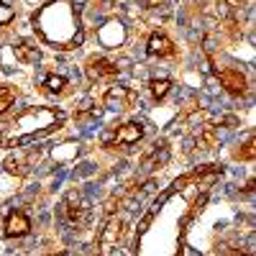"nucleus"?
Segmentation results:
<instances>
[{
    "label": "nucleus",
    "mask_w": 256,
    "mask_h": 256,
    "mask_svg": "<svg viewBox=\"0 0 256 256\" xmlns=\"http://www.w3.org/2000/svg\"><path fill=\"white\" fill-rule=\"evenodd\" d=\"M31 26L46 46L59 52L77 49L84 38L80 8L74 0H49L31 16Z\"/></svg>",
    "instance_id": "obj_1"
},
{
    "label": "nucleus",
    "mask_w": 256,
    "mask_h": 256,
    "mask_svg": "<svg viewBox=\"0 0 256 256\" xmlns=\"http://www.w3.org/2000/svg\"><path fill=\"white\" fill-rule=\"evenodd\" d=\"M64 120V113L59 108H49V105H31V108L20 110L8 128L3 131V146L6 148H24L26 144L52 134L54 128H59Z\"/></svg>",
    "instance_id": "obj_2"
},
{
    "label": "nucleus",
    "mask_w": 256,
    "mask_h": 256,
    "mask_svg": "<svg viewBox=\"0 0 256 256\" xmlns=\"http://www.w3.org/2000/svg\"><path fill=\"white\" fill-rule=\"evenodd\" d=\"M144 138V126L141 123H120L113 126L108 134L102 136V146L105 148H123V146H134Z\"/></svg>",
    "instance_id": "obj_3"
},
{
    "label": "nucleus",
    "mask_w": 256,
    "mask_h": 256,
    "mask_svg": "<svg viewBox=\"0 0 256 256\" xmlns=\"http://www.w3.org/2000/svg\"><path fill=\"white\" fill-rule=\"evenodd\" d=\"M123 236H126V223H123L118 216H110V220L102 226L100 236H98L100 256H110L113 251H118V246H120Z\"/></svg>",
    "instance_id": "obj_4"
},
{
    "label": "nucleus",
    "mask_w": 256,
    "mask_h": 256,
    "mask_svg": "<svg viewBox=\"0 0 256 256\" xmlns=\"http://www.w3.org/2000/svg\"><path fill=\"white\" fill-rule=\"evenodd\" d=\"M138 100V92L134 88H128V84H113V88L105 90L102 95V105L110 110H118V113H126L131 110Z\"/></svg>",
    "instance_id": "obj_5"
},
{
    "label": "nucleus",
    "mask_w": 256,
    "mask_h": 256,
    "mask_svg": "<svg viewBox=\"0 0 256 256\" xmlns=\"http://www.w3.org/2000/svg\"><path fill=\"white\" fill-rule=\"evenodd\" d=\"M120 67L116 62H110L108 56H90L84 62V74H88L92 82H100V80H113L118 77Z\"/></svg>",
    "instance_id": "obj_6"
},
{
    "label": "nucleus",
    "mask_w": 256,
    "mask_h": 256,
    "mask_svg": "<svg viewBox=\"0 0 256 256\" xmlns=\"http://www.w3.org/2000/svg\"><path fill=\"white\" fill-rule=\"evenodd\" d=\"M88 210H90V205L82 200V195L72 192V195H67V198H64V202H62V218L70 220L72 226H74V223H84V218H88Z\"/></svg>",
    "instance_id": "obj_7"
},
{
    "label": "nucleus",
    "mask_w": 256,
    "mask_h": 256,
    "mask_svg": "<svg viewBox=\"0 0 256 256\" xmlns=\"http://www.w3.org/2000/svg\"><path fill=\"white\" fill-rule=\"evenodd\" d=\"M31 233V218L20 210H10L6 216V226H3V236L6 238H24Z\"/></svg>",
    "instance_id": "obj_8"
},
{
    "label": "nucleus",
    "mask_w": 256,
    "mask_h": 256,
    "mask_svg": "<svg viewBox=\"0 0 256 256\" xmlns=\"http://www.w3.org/2000/svg\"><path fill=\"white\" fill-rule=\"evenodd\" d=\"M218 80L223 84V90L230 95H246V90H248V80L241 70L223 67V70H218Z\"/></svg>",
    "instance_id": "obj_9"
},
{
    "label": "nucleus",
    "mask_w": 256,
    "mask_h": 256,
    "mask_svg": "<svg viewBox=\"0 0 256 256\" xmlns=\"http://www.w3.org/2000/svg\"><path fill=\"white\" fill-rule=\"evenodd\" d=\"M34 162H38V154H34V152H16V154H10V156L6 159L3 166H6V172H8V174L26 177V174L31 172Z\"/></svg>",
    "instance_id": "obj_10"
},
{
    "label": "nucleus",
    "mask_w": 256,
    "mask_h": 256,
    "mask_svg": "<svg viewBox=\"0 0 256 256\" xmlns=\"http://www.w3.org/2000/svg\"><path fill=\"white\" fill-rule=\"evenodd\" d=\"M146 54H148V56L166 59V56H174V54H177V49H174L172 38H169L166 34L156 31V34L148 36V41H146Z\"/></svg>",
    "instance_id": "obj_11"
},
{
    "label": "nucleus",
    "mask_w": 256,
    "mask_h": 256,
    "mask_svg": "<svg viewBox=\"0 0 256 256\" xmlns=\"http://www.w3.org/2000/svg\"><path fill=\"white\" fill-rule=\"evenodd\" d=\"M100 41H102V46H108V49H118L123 44V38H126V28L120 20H108L102 28H100Z\"/></svg>",
    "instance_id": "obj_12"
},
{
    "label": "nucleus",
    "mask_w": 256,
    "mask_h": 256,
    "mask_svg": "<svg viewBox=\"0 0 256 256\" xmlns=\"http://www.w3.org/2000/svg\"><path fill=\"white\" fill-rule=\"evenodd\" d=\"M13 54H16L18 62H24V64H36L41 59V52L36 46V41H31V38L16 41V44H13Z\"/></svg>",
    "instance_id": "obj_13"
},
{
    "label": "nucleus",
    "mask_w": 256,
    "mask_h": 256,
    "mask_svg": "<svg viewBox=\"0 0 256 256\" xmlns=\"http://www.w3.org/2000/svg\"><path fill=\"white\" fill-rule=\"evenodd\" d=\"M216 144H218L216 126H202L200 131H198V148H200V152H210Z\"/></svg>",
    "instance_id": "obj_14"
},
{
    "label": "nucleus",
    "mask_w": 256,
    "mask_h": 256,
    "mask_svg": "<svg viewBox=\"0 0 256 256\" xmlns=\"http://www.w3.org/2000/svg\"><path fill=\"white\" fill-rule=\"evenodd\" d=\"M148 90H152V98L159 102V100H164L169 92H172V80H166V77H154L152 82H148Z\"/></svg>",
    "instance_id": "obj_15"
},
{
    "label": "nucleus",
    "mask_w": 256,
    "mask_h": 256,
    "mask_svg": "<svg viewBox=\"0 0 256 256\" xmlns=\"http://www.w3.org/2000/svg\"><path fill=\"white\" fill-rule=\"evenodd\" d=\"M16 98H18V92L13 84H0V116L8 113V108L16 102Z\"/></svg>",
    "instance_id": "obj_16"
},
{
    "label": "nucleus",
    "mask_w": 256,
    "mask_h": 256,
    "mask_svg": "<svg viewBox=\"0 0 256 256\" xmlns=\"http://www.w3.org/2000/svg\"><path fill=\"white\" fill-rule=\"evenodd\" d=\"M64 88H67V77H64V74H49V77H44V90H46V92L56 95V92H62Z\"/></svg>",
    "instance_id": "obj_17"
},
{
    "label": "nucleus",
    "mask_w": 256,
    "mask_h": 256,
    "mask_svg": "<svg viewBox=\"0 0 256 256\" xmlns=\"http://www.w3.org/2000/svg\"><path fill=\"white\" fill-rule=\"evenodd\" d=\"M13 18H16V10L10 6H6L3 0H0V28H6L13 24Z\"/></svg>",
    "instance_id": "obj_18"
},
{
    "label": "nucleus",
    "mask_w": 256,
    "mask_h": 256,
    "mask_svg": "<svg viewBox=\"0 0 256 256\" xmlns=\"http://www.w3.org/2000/svg\"><path fill=\"white\" fill-rule=\"evenodd\" d=\"M236 159H244V162H251V159H254V136H248V138H246V144H244V146H238Z\"/></svg>",
    "instance_id": "obj_19"
},
{
    "label": "nucleus",
    "mask_w": 256,
    "mask_h": 256,
    "mask_svg": "<svg viewBox=\"0 0 256 256\" xmlns=\"http://www.w3.org/2000/svg\"><path fill=\"white\" fill-rule=\"evenodd\" d=\"M228 3V8L233 10V13H238V10H244L246 6H248V0H226Z\"/></svg>",
    "instance_id": "obj_20"
}]
</instances>
